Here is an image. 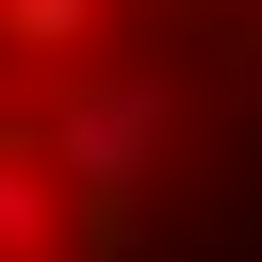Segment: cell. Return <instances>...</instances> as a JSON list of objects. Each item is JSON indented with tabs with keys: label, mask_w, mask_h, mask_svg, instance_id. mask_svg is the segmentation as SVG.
Segmentation results:
<instances>
[{
	"label": "cell",
	"mask_w": 262,
	"mask_h": 262,
	"mask_svg": "<svg viewBox=\"0 0 262 262\" xmlns=\"http://www.w3.org/2000/svg\"><path fill=\"white\" fill-rule=\"evenodd\" d=\"M49 229H66V180H49V164L0 131V262H16V246H49Z\"/></svg>",
	"instance_id": "7a4b0ae2"
},
{
	"label": "cell",
	"mask_w": 262,
	"mask_h": 262,
	"mask_svg": "<svg viewBox=\"0 0 262 262\" xmlns=\"http://www.w3.org/2000/svg\"><path fill=\"white\" fill-rule=\"evenodd\" d=\"M16 262H49V246H16Z\"/></svg>",
	"instance_id": "277c9868"
},
{
	"label": "cell",
	"mask_w": 262,
	"mask_h": 262,
	"mask_svg": "<svg viewBox=\"0 0 262 262\" xmlns=\"http://www.w3.org/2000/svg\"><path fill=\"white\" fill-rule=\"evenodd\" d=\"M16 147H33L82 213H131V196L164 180V147H180V82H164V66H49V98L16 115Z\"/></svg>",
	"instance_id": "6da1fadb"
},
{
	"label": "cell",
	"mask_w": 262,
	"mask_h": 262,
	"mask_svg": "<svg viewBox=\"0 0 262 262\" xmlns=\"http://www.w3.org/2000/svg\"><path fill=\"white\" fill-rule=\"evenodd\" d=\"M0 49H33V66H82V49H98V0H0Z\"/></svg>",
	"instance_id": "3957f363"
}]
</instances>
